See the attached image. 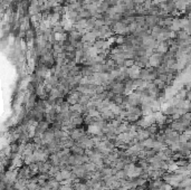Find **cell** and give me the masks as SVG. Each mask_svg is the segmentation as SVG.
<instances>
[{
  "label": "cell",
  "instance_id": "obj_11",
  "mask_svg": "<svg viewBox=\"0 0 191 190\" xmlns=\"http://www.w3.org/2000/svg\"><path fill=\"white\" fill-rule=\"evenodd\" d=\"M154 142H156V140H154V139H152V137H149V139H147V140L142 141V144H143V146L145 148V149H153Z\"/></svg>",
  "mask_w": 191,
  "mask_h": 190
},
{
  "label": "cell",
  "instance_id": "obj_4",
  "mask_svg": "<svg viewBox=\"0 0 191 190\" xmlns=\"http://www.w3.org/2000/svg\"><path fill=\"white\" fill-rule=\"evenodd\" d=\"M72 172L75 173L80 179H84L85 178L86 173H87L83 164L82 166H72Z\"/></svg>",
  "mask_w": 191,
  "mask_h": 190
},
{
  "label": "cell",
  "instance_id": "obj_19",
  "mask_svg": "<svg viewBox=\"0 0 191 190\" xmlns=\"http://www.w3.org/2000/svg\"><path fill=\"white\" fill-rule=\"evenodd\" d=\"M39 190H50V188L48 187L47 184H46V186H43V187L39 188Z\"/></svg>",
  "mask_w": 191,
  "mask_h": 190
},
{
  "label": "cell",
  "instance_id": "obj_1",
  "mask_svg": "<svg viewBox=\"0 0 191 190\" xmlns=\"http://www.w3.org/2000/svg\"><path fill=\"white\" fill-rule=\"evenodd\" d=\"M41 139H43V143H44V146H47V144H49L50 142H53V141L56 139L55 133H54V131L52 129H48L44 134L41 135Z\"/></svg>",
  "mask_w": 191,
  "mask_h": 190
},
{
  "label": "cell",
  "instance_id": "obj_6",
  "mask_svg": "<svg viewBox=\"0 0 191 190\" xmlns=\"http://www.w3.org/2000/svg\"><path fill=\"white\" fill-rule=\"evenodd\" d=\"M115 115L113 112L110 110V108H105L103 112H101V117L102 119H104V120H106V121H112V120H114L115 119Z\"/></svg>",
  "mask_w": 191,
  "mask_h": 190
},
{
  "label": "cell",
  "instance_id": "obj_18",
  "mask_svg": "<svg viewBox=\"0 0 191 190\" xmlns=\"http://www.w3.org/2000/svg\"><path fill=\"white\" fill-rule=\"evenodd\" d=\"M158 129H159V125H158V124H156V123H154V124H152V125H150V126H149V128H147V130L150 131L151 134H156V131H158Z\"/></svg>",
  "mask_w": 191,
  "mask_h": 190
},
{
  "label": "cell",
  "instance_id": "obj_13",
  "mask_svg": "<svg viewBox=\"0 0 191 190\" xmlns=\"http://www.w3.org/2000/svg\"><path fill=\"white\" fill-rule=\"evenodd\" d=\"M74 190H89V187L86 182H75L74 184Z\"/></svg>",
  "mask_w": 191,
  "mask_h": 190
},
{
  "label": "cell",
  "instance_id": "obj_17",
  "mask_svg": "<svg viewBox=\"0 0 191 190\" xmlns=\"http://www.w3.org/2000/svg\"><path fill=\"white\" fill-rule=\"evenodd\" d=\"M29 169H30V172H31V175H36L37 172H39V163L38 162H35V163L30 164Z\"/></svg>",
  "mask_w": 191,
  "mask_h": 190
},
{
  "label": "cell",
  "instance_id": "obj_15",
  "mask_svg": "<svg viewBox=\"0 0 191 190\" xmlns=\"http://www.w3.org/2000/svg\"><path fill=\"white\" fill-rule=\"evenodd\" d=\"M24 162H25V164H27V166H30V164L35 163L36 160H35V157H34V153L24 157Z\"/></svg>",
  "mask_w": 191,
  "mask_h": 190
},
{
  "label": "cell",
  "instance_id": "obj_12",
  "mask_svg": "<svg viewBox=\"0 0 191 190\" xmlns=\"http://www.w3.org/2000/svg\"><path fill=\"white\" fill-rule=\"evenodd\" d=\"M47 186L50 188V189H59L60 187V182H58L56 179H49L47 181Z\"/></svg>",
  "mask_w": 191,
  "mask_h": 190
},
{
  "label": "cell",
  "instance_id": "obj_20",
  "mask_svg": "<svg viewBox=\"0 0 191 190\" xmlns=\"http://www.w3.org/2000/svg\"><path fill=\"white\" fill-rule=\"evenodd\" d=\"M187 99H190V101H191V90H190V91H188V95H187Z\"/></svg>",
  "mask_w": 191,
  "mask_h": 190
},
{
  "label": "cell",
  "instance_id": "obj_14",
  "mask_svg": "<svg viewBox=\"0 0 191 190\" xmlns=\"http://www.w3.org/2000/svg\"><path fill=\"white\" fill-rule=\"evenodd\" d=\"M83 166L85 168L86 172H94V171H96V166H95V163H93L92 161H89L87 163H84Z\"/></svg>",
  "mask_w": 191,
  "mask_h": 190
},
{
  "label": "cell",
  "instance_id": "obj_16",
  "mask_svg": "<svg viewBox=\"0 0 191 190\" xmlns=\"http://www.w3.org/2000/svg\"><path fill=\"white\" fill-rule=\"evenodd\" d=\"M116 178L118 179V180H124V179H127V171L125 170H118V172H116Z\"/></svg>",
  "mask_w": 191,
  "mask_h": 190
},
{
  "label": "cell",
  "instance_id": "obj_5",
  "mask_svg": "<svg viewBox=\"0 0 191 190\" xmlns=\"http://www.w3.org/2000/svg\"><path fill=\"white\" fill-rule=\"evenodd\" d=\"M84 134H86L85 132H84V130L83 129H77V128H75V129L73 130V131L69 133V137L73 139L75 142H77V141L80 140L81 137H83Z\"/></svg>",
  "mask_w": 191,
  "mask_h": 190
},
{
  "label": "cell",
  "instance_id": "obj_3",
  "mask_svg": "<svg viewBox=\"0 0 191 190\" xmlns=\"http://www.w3.org/2000/svg\"><path fill=\"white\" fill-rule=\"evenodd\" d=\"M142 172H143V169L141 167H134L132 169H130L127 171V178L129 179H135V178H139V177H141Z\"/></svg>",
  "mask_w": 191,
  "mask_h": 190
},
{
  "label": "cell",
  "instance_id": "obj_9",
  "mask_svg": "<svg viewBox=\"0 0 191 190\" xmlns=\"http://www.w3.org/2000/svg\"><path fill=\"white\" fill-rule=\"evenodd\" d=\"M71 151L73 154H81V155L85 154V149H84L81 144L76 143V142H75V144L71 148Z\"/></svg>",
  "mask_w": 191,
  "mask_h": 190
},
{
  "label": "cell",
  "instance_id": "obj_10",
  "mask_svg": "<svg viewBox=\"0 0 191 190\" xmlns=\"http://www.w3.org/2000/svg\"><path fill=\"white\" fill-rule=\"evenodd\" d=\"M48 161H49V162L53 164V166H59V163H60V158L58 157V154H57V153H53V154L49 155V159H48Z\"/></svg>",
  "mask_w": 191,
  "mask_h": 190
},
{
  "label": "cell",
  "instance_id": "obj_2",
  "mask_svg": "<svg viewBox=\"0 0 191 190\" xmlns=\"http://www.w3.org/2000/svg\"><path fill=\"white\" fill-rule=\"evenodd\" d=\"M149 61H150V66L159 67V66H161V63L163 61V56L160 55V54H152V56L149 58Z\"/></svg>",
  "mask_w": 191,
  "mask_h": 190
},
{
  "label": "cell",
  "instance_id": "obj_8",
  "mask_svg": "<svg viewBox=\"0 0 191 190\" xmlns=\"http://www.w3.org/2000/svg\"><path fill=\"white\" fill-rule=\"evenodd\" d=\"M170 128H171L172 130H174V131H176V132H182V133L185 131V129H187V128H185V126L183 125L182 123L180 122L179 120H178V121H173V122L171 123Z\"/></svg>",
  "mask_w": 191,
  "mask_h": 190
},
{
  "label": "cell",
  "instance_id": "obj_7",
  "mask_svg": "<svg viewBox=\"0 0 191 190\" xmlns=\"http://www.w3.org/2000/svg\"><path fill=\"white\" fill-rule=\"evenodd\" d=\"M150 137H151V133L147 129H140L138 131V139L140 142L147 140V139H149Z\"/></svg>",
  "mask_w": 191,
  "mask_h": 190
}]
</instances>
